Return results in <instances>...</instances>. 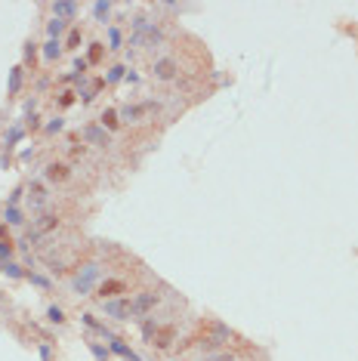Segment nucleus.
<instances>
[{
  "mask_svg": "<svg viewBox=\"0 0 358 361\" xmlns=\"http://www.w3.org/2000/svg\"><path fill=\"white\" fill-rule=\"evenodd\" d=\"M229 340H232V330H229V327L219 324V321H210V324H207V333L201 330V337H195V346L204 349V352H219Z\"/></svg>",
  "mask_w": 358,
  "mask_h": 361,
  "instance_id": "nucleus-1",
  "label": "nucleus"
},
{
  "mask_svg": "<svg viewBox=\"0 0 358 361\" xmlns=\"http://www.w3.org/2000/svg\"><path fill=\"white\" fill-rule=\"evenodd\" d=\"M99 278H102V266H99V263H87V266H80V272L71 278V290L80 293V297H90L93 287L99 284Z\"/></svg>",
  "mask_w": 358,
  "mask_h": 361,
  "instance_id": "nucleus-2",
  "label": "nucleus"
},
{
  "mask_svg": "<svg viewBox=\"0 0 358 361\" xmlns=\"http://www.w3.org/2000/svg\"><path fill=\"white\" fill-rule=\"evenodd\" d=\"M102 312L108 318H118V321H130V318H136V309H133V299L130 297L102 299Z\"/></svg>",
  "mask_w": 358,
  "mask_h": 361,
  "instance_id": "nucleus-3",
  "label": "nucleus"
},
{
  "mask_svg": "<svg viewBox=\"0 0 358 361\" xmlns=\"http://www.w3.org/2000/svg\"><path fill=\"white\" fill-rule=\"evenodd\" d=\"M179 74V62L173 56H161V59H155V65H152V78L155 80H173Z\"/></svg>",
  "mask_w": 358,
  "mask_h": 361,
  "instance_id": "nucleus-4",
  "label": "nucleus"
},
{
  "mask_svg": "<svg viewBox=\"0 0 358 361\" xmlns=\"http://www.w3.org/2000/svg\"><path fill=\"white\" fill-rule=\"evenodd\" d=\"M121 293H127V281H121V278H105L96 287V297L99 299H118Z\"/></svg>",
  "mask_w": 358,
  "mask_h": 361,
  "instance_id": "nucleus-5",
  "label": "nucleus"
},
{
  "mask_svg": "<svg viewBox=\"0 0 358 361\" xmlns=\"http://www.w3.org/2000/svg\"><path fill=\"white\" fill-rule=\"evenodd\" d=\"M90 145H96V148H105V145H111V136H108V130L102 127V124H90V127H84V133H80Z\"/></svg>",
  "mask_w": 358,
  "mask_h": 361,
  "instance_id": "nucleus-6",
  "label": "nucleus"
},
{
  "mask_svg": "<svg viewBox=\"0 0 358 361\" xmlns=\"http://www.w3.org/2000/svg\"><path fill=\"white\" fill-rule=\"evenodd\" d=\"M157 293L155 290H142V293H136V297H133V309H136V318H142V315H148L152 312V309L157 306Z\"/></svg>",
  "mask_w": 358,
  "mask_h": 361,
  "instance_id": "nucleus-7",
  "label": "nucleus"
},
{
  "mask_svg": "<svg viewBox=\"0 0 358 361\" xmlns=\"http://www.w3.org/2000/svg\"><path fill=\"white\" fill-rule=\"evenodd\" d=\"M44 179L47 182H56V186H59V182H68L71 179V167L68 164H49L47 170H44Z\"/></svg>",
  "mask_w": 358,
  "mask_h": 361,
  "instance_id": "nucleus-8",
  "label": "nucleus"
},
{
  "mask_svg": "<svg viewBox=\"0 0 358 361\" xmlns=\"http://www.w3.org/2000/svg\"><path fill=\"white\" fill-rule=\"evenodd\" d=\"M155 108V102H145V105H127V108H121V124H133V121H139L142 114H148Z\"/></svg>",
  "mask_w": 358,
  "mask_h": 361,
  "instance_id": "nucleus-9",
  "label": "nucleus"
},
{
  "mask_svg": "<svg viewBox=\"0 0 358 361\" xmlns=\"http://www.w3.org/2000/svg\"><path fill=\"white\" fill-rule=\"evenodd\" d=\"M78 13H80V6L71 3V0H59V3H53V19L68 22V19H78Z\"/></svg>",
  "mask_w": 358,
  "mask_h": 361,
  "instance_id": "nucleus-10",
  "label": "nucleus"
},
{
  "mask_svg": "<svg viewBox=\"0 0 358 361\" xmlns=\"http://www.w3.org/2000/svg\"><path fill=\"white\" fill-rule=\"evenodd\" d=\"M22 78H25V68H22V65H16V68H10V83H6L10 96H16V93L22 90Z\"/></svg>",
  "mask_w": 358,
  "mask_h": 361,
  "instance_id": "nucleus-11",
  "label": "nucleus"
},
{
  "mask_svg": "<svg viewBox=\"0 0 358 361\" xmlns=\"http://www.w3.org/2000/svg\"><path fill=\"white\" fill-rule=\"evenodd\" d=\"M111 352H114V355H121V358H127V361H139V355H136V352H130L127 343H121V340H114V337H111Z\"/></svg>",
  "mask_w": 358,
  "mask_h": 361,
  "instance_id": "nucleus-12",
  "label": "nucleus"
},
{
  "mask_svg": "<svg viewBox=\"0 0 358 361\" xmlns=\"http://www.w3.org/2000/svg\"><path fill=\"white\" fill-rule=\"evenodd\" d=\"M99 121H102V127H105V130H118V127H121V114L114 111V108H105Z\"/></svg>",
  "mask_w": 358,
  "mask_h": 361,
  "instance_id": "nucleus-13",
  "label": "nucleus"
},
{
  "mask_svg": "<svg viewBox=\"0 0 358 361\" xmlns=\"http://www.w3.org/2000/svg\"><path fill=\"white\" fill-rule=\"evenodd\" d=\"M56 225H59V216H40V220L34 222V232L37 235H47V232H53Z\"/></svg>",
  "mask_w": 358,
  "mask_h": 361,
  "instance_id": "nucleus-14",
  "label": "nucleus"
},
{
  "mask_svg": "<svg viewBox=\"0 0 358 361\" xmlns=\"http://www.w3.org/2000/svg\"><path fill=\"white\" fill-rule=\"evenodd\" d=\"M170 343H173V327H157V333H155V346L157 349H170Z\"/></svg>",
  "mask_w": 358,
  "mask_h": 361,
  "instance_id": "nucleus-15",
  "label": "nucleus"
},
{
  "mask_svg": "<svg viewBox=\"0 0 358 361\" xmlns=\"http://www.w3.org/2000/svg\"><path fill=\"white\" fill-rule=\"evenodd\" d=\"M59 56H62V44H59V40H47V44H44V59H47V62H56Z\"/></svg>",
  "mask_w": 358,
  "mask_h": 361,
  "instance_id": "nucleus-16",
  "label": "nucleus"
},
{
  "mask_svg": "<svg viewBox=\"0 0 358 361\" xmlns=\"http://www.w3.org/2000/svg\"><path fill=\"white\" fill-rule=\"evenodd\" d=\"M31 204H34V207L47 204V188L40 186V182H31Z\"/></svg>",
  "mask_w": 358,
  "mask_h": 361,
  "instance_id": "nucleus-17",
  "label": "nucleus"
},
{
  "mask_svg": "<svg viewBox=\"0 0 358 361\" xmlns=\"http://www.w3.org/2000/svg\"><path fill=\"white\" fill-rule=\"evenodd\" d=\"M3 220L10 222V225H22V222H25V216H22V210H19V207H6V210H3Z\"/></svg>",
  "mask_w": 358,
  "mask_h": 361,
  "instance_id": "nucleus-18",
  "label": "nucleus"
},
{
  "mask_svg": "<svg viewBox=\"0 0 358 361\" xmlns=\"http://www.w3.org/2000/svg\"><path fill=\"white\" fill-rule=\"evenodd\" d=\"M47 31H49V40H59V34L65 31V22L62 19H53V22L47 25Z\"/></svg>",
  "mask_w": 358,
  "mask_h": 361,
  "instance_id": "nucleus-19",
  "label": "nucleus"
},
{
  "mask_svg": "<svg viewBox=\"0 0 358 361\" xmlns=\"http://www.w3.org/2000/svg\"><path fill=\"white\" fill-rule=\"evenodd\" d=\"M108 13H111V3H102V0H99V3H93V16H96L99 22H105Z\"/></svg>",
  "mask_w": 358,
  "mask_h": 361,
  "instance_id": "nucleus-20",
  "label": "nucleus"
},
{
  "mask_svg": "<svg viewBox=\"0 0 358 361\" xmlns=\"http://www.w3.org/2000/svg\"><path fill=\"white\" fill-rule=\"evenodd\" d=\"M47 318H49L53 324H62V321H65V312H62L59 306H49V309H47Z\"/></svg>",
  "mask_w": 358,
  "mask_h": 361,
  "instance_id": "nucleus-21",
  "label": "nucleus"
},
{
  "mask_svg": "<svg viewBox=\"0 0 358 361\" xmlns=\"http://www.w3.org/2000/svg\"><path fill=\"white\" fill-rule=\"evenodd\" d=\"M19 139H22V127H10V133H6V139H3V142H6V148H13Z\"/></svg>",
  "mask_w": 358,
  "mask_h": 361,
  "instance_id": "nucleus-22",
  "label": "nucleus"
},
{
  "mask_svg": "<svg viewBox=\"0 0 358 361\" xmlns=\"http://www.w3.org/2000/svg\"><path fill=\"white\" fill-rule=\"evenodd\" d=\"M124 71H127V68H124V65H114V68L108 71V78H105V80H108V83H118L121 78H127V74H124Z\"/></svg>",
  "mask_w": 358,
  "mask_h": 361,
  "instance_id": "nucleus-23",
  "label": "nucleus"
},
{
  "mask_svg": "<svg viewBox=\"0 0 358 361\" xmlns=\"http://www.w3.org/2000/svg\"><path fill=\"white\" fill-rule=\"evenodd\" d=\"M78 44H80V28H74L71 34H68V40H65V47H68V49H78Z\"/></svg>",
  "mask_w": 358,
  "mask_h": 361,
  "instance_id": "nucleus-24",
  "label": "nucleus"
},
{
  "mask_svg": "<svg viewBox=\"0 0 358 361\" xmlns=\"http://www.w3.org/2000/svg\"><path fill=\"white\" fill-rule=\"evenodd\" d=\"M90 352H93V355H96L99 361H108V349H102L99 343H90Z\"/></svg>",
  "mask_w": 358,
  "mask_h": 361,
  "instance_id": "nucleus-25",
  "label": "nucleus"
},
{
  "mask_svg": "<svg viewBox=\"0 0 358 361\" xmlns=\"http://www.w3.org/2000/svg\"><path fill=\"white\" fill-rule=\"evenodd\" d=\"M62 127H65V121H62V117H53V121L47 124V133H49V136H53V133H59Z\"/></svg>",
  "mask_w": 358,
  "mask_h": 361,
  "instance_id": "nucleus-26",
  "label": "nucleus"
},
{
  "mask_svg": "<svg viewBox=\"0 0 358 361\" xmlns=\"http://www.w3.org/2000/svg\"><path fill=\"white\" fill-rule=\"evenodd\" d=\"M102 59V44H90V59L87 62H99Z\"/></svg>",
  "mask_w": 358,
  "mask_h": 361,
  "instance_id": "nucleus-27",
  "label": "nucleus"
},
{
  "mask_svg": "<svg viewBox=\"0 0 358 361\" xmlns=\"http://www.w3.org/2000/svg\"><path fill=\"white\" fill-rule=\"evenodd\" d=\"M108 40H111V49H121V31L118 28H108Z\"/></svg>",
  "mask_w": 358,
  "mask_h": 361,
  "instance_id": "nucleus-28",
  "label": "nucleus"
},
{
  "mask_svg": "<svg viewBox=\"0 0 358 361\" xmlns=\"http://www.w3.org/2000/svg\"><path fill=\"white\" fill-rule=\"evenodd\" d=\"M13 256V241H0V259H10Z\"/></svg>",
  "mask_w": 358,
  "mask_h": 361,
  "instance_id": "nucleus-29",
  "label": "nucleus"
},
{
  "mask_svg": "<svg viewBox=\"0 0 358 361\" xmlns=\"http://www.w3.org/2000/svg\"><path fill=\"white\" fill-rule=\"evenodd\" d=\"M204 361H238L232 352H216V355H210V358H204Z\"/></svg>",
  "mask_w": 358,
  "mask_h": 361,
  "instance_id": "nucleus-30",
  "label": "nucleus"
},
{
  "mask_svg": "<svg viewBox=\"0 0 358 361\" xmlns=\"http://www.w3.org/2000/svg\"><path fill=\"white\" fill-rule=\"evenodd\" d=\"M34 56H37V47L34 44H25V62L34 65Z\"/></svg>",
  "mask_w": 358,
  "mask_h": 361,
  "instance_id": "nucleus-31",
  "label": "nucleus"
},
{
  "mask_svg": "<svg viewBox=\"0 0 358 361\" xmlns=\"http://www.w3.org/2000/svg\"><path fill=\"white\" fill-rule=\"evenodd\" d=\"M84 324H87V327H93V330H102V333H105V327H102V324H99V321H96V318H93V315H90V312L84 315Z\"/></svg>",
  "mask_w": 358,
  "mask_h": 361,
  "instance_id": "nucleus-32",
  "label": "nucleus"
},
{
  "mask_svg": "<svg viewBox=\"0 0 358 361\" xmlns=\"http://www.w3.org/2000/svg\"><path fill=\"white\" fill-rule=\"evenodd\" d=\"M3 268H6V275H13V278H22V268L16 266V263H6Z\"/></svg>",
  "mask_w": 358,
  "mask_h": 361,
  "instance_id": "nucleus-33",
  "label": "nucleus"
},
{
  "mask_svg": "<svg viewBox=\"0 0 358 361\" xmlns=\"http://www.w3.org/2000/svg\"><path fill=\"white\" fill-rule=\"evenodd\" d=\"M31 284H37V287H49V278H44V275H28Z\"/></svg>",
  "mask_w": 358,
  "mask_h": 361,
  "instance_id": "nucleus-34",
  "label": "nucleus"
},
{
  "mask_svg": "<svg viewBox=\"0 0 358 361\" xmlns=\"http://www.w3.org/2000/svg\"><path fill=\"white\" fill-rule=\"evenodd\" d=\"M59 102H62V108H68V105L74 102V93H62V99H59Z\"/></svg>",
  "mask_w": 358,
  "mask_h": 361,
  "instance_id": "nucleus-35",
  "label": "nucleus"
},
{
  "mask_svg": "<svg viewBox=\"0 0 358 361\" xmlns=\"http://www.w3.org/2000/svg\"><path fill=\"white\" fill-rule=\"evenodd\" d=\"M19 198H22V191H13L10 201H6V207H16V204H19Z\"/></svg>",
  "mask_w": 358,
  "mask_h": 361,
  "instance_id": "nucleus-36",
  "label": "nucleus"
}]
</instances>
